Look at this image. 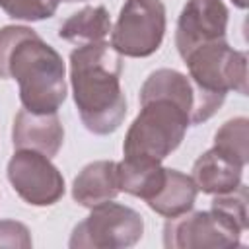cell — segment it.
I'll return each mask as SVG.
<instances>
[{
  "label": "cell",
  "mask_w": 249,
  "mask_h": 249,
  "mask_svg": "<svg viewBox=\"0 0 249 249\" xmlns=\"http://www.w3.org/2000/svg\"><path fill=\"white\" fill-rule=\"evenodd\" d=\"M123 56L111 43L80 45L70 53V84L84 126L93 134L115 132L126 117L121 88Z\"/></svg>",
  "instance_id": "obj_1"
},
{
  "label": "cell",
  "mask_w": 249,
  "mask_h": 249,
  "mask_svg": "<svg viewBox=\"0 0 249 249\" xmlns=\"http://www.w3.org/2000/svg\"><path fill=\"white\" fill-rule=\"evenodd\" d=\"M165 35V6L161 0H124L111 45L121 56L144 58L154 54Z\"/></svg>",
  "instance_id": "obj_6"
},
{
  "label": "cell",
  "mask_w": 249,
  "mask_h": 249,
  "mask_svg": "<svg viewBox=\"0 0 249 249\" xmlns=\"http://www.w3.org/2000/svg\"><path fill=\"white\" fill-rule=\"evenodd\" d=\"M239 231L216 210H195L167 218L163 245L167 249H226L239 245Z\"/></svg>",
  "instance_id": "obj_7"
},
{
  "label": "cell",
  "mask_w": 249,
  "mask_h": 249,
  "mask_svg": "<svg viewBox=\"0 0 249 249\" xmlns=\"http://www.w3.org/2000/svg\"><path fill=\"white\" fill-rule=\"evenodd\" d=\"M8 78L19 88V101L31 113H56L66 99L62 56L35 31L16 43L8 56Z\"/></svg>",
  "instance_id": "obj_2"
},
{
  "label": "cell",
  "mask_w": 249,
  "mask_h": 249,
  "mask_svg": "<svg viewBox=\"0 0 249 249\" xmlns=\"http://www.w3.org/2000/svg\"><path fill=\"white\" fill-rule=\"evenodd\" d=\"M29 33H33V29L25 25H6L0 29V80H8L6 64H8V56L12 49L16 47L18 41L27 37Z\"/></svg>",
  "instance_id": "obj_21"
},
{
  "label": "cell",
  "mask_w": 249,
  "mask_h": 249,
  "mask_svg": "<svg viewBox=\"0 0 249 249\" xmlns=\"http://www.w3.org/2000/svg\"><path fill=\"white\" fill-rule=\"evenodd\" d=\"M237 8H247V0H231Z\"/></svg>",
  "instance_id": "obj_22"
},
{
  "label": "cell",
  "mask_w": 249,
  "mask_h": 249,
  "mask_svg": "<svg viewBox=\"0 0 249 249\" xmlns=\"http://www.w3.org/2000/svg\"><path fill=\"white\" fill-rule=\"evenodd\" d=\"M111 18L105 6H86L62 21L58 37L72 45H89L105 41L111 33Z\"/></svg>",
  "instance_id": "obj_16"
},
{
  "label": "cell",
  "mask_w": 249,
  "mask_h": 249,
  "mask_svg": "<svg viewBox=\"0 0 249 249\" xmlns=\"http://www.w3.org/2000/svg\"><path fill=\"white\" fill-rule=\"evenodd\" d=\"M12 142L16 150H35L53 158L64 142V126L56 113H31L21 109L14 119Z\"/></svg>",
  "instance_id": "obj_11"
},
{
  "label": "cell",
  "mask_w": 249,
  "mask_h": 249,
  "mask_svg": "<svg viewBox=\"0 0 249 249\" xmlns=\"http://www.w3.org/2000/svg\"><path fill=\"white\" fill-rule=\"evenodd\" d=\"M117 161L97 160L88 163L72 183V196L78 204L93 208L107 200H113L121 191L115 173Z\"/></svg>",
  "instance_id": "obj_12"
},
{
  "label": "cell",
  "mask_w": 249,
  "mask_h": 249,
  "mask_svg": "<svg viewBox=\"0 0 249 249\" xmlns=\"http://www.w3.org/2000/svg\"><path fill=\"white\" fill-rule=\"evenodd\" d=\"M243 167L216 148L206 150L193 165V181L198 191L206 195H222L233 191L241 183Z\"/></svg>",
  "instance_id": "obj_13"
},
{
  "label": "cell",
  "mask_w": 249,
  "mask_h": 249,
  "mask_svg": "<svg viewBox=\"0 0 249 249\" xmlns=\"http://www.w3.org/2000/svg\"><path fill=\"white\" fill-rule=\"evenodd\" d=\"M8 179L14 191L31 206H51L64 195V177L41 152L18 150L8 161Z\"/></svg>",
  "instance_id": "obj_8"
},
{
  "label": "cell",
  "mask_w": 249,
  "mask_h": 249,
  "mask_svg": "<svg viewBox=\"0 0 249 249\" xmlns=\"http://www.w3.org/2000/svg\"><path fill=\"white\" fill-rule=\"evenodd\" d=\"M228 16L222 0H187L175 29V47L181 58L200 45L226 39Z\"/></svg>",
  "instance_id": "obj_10"
},
{
  "label": "cell",
  "mask_w": 249,
  "mask_h": 249,
  "mask_svg": "<svg viewBox=\"0 0 249 249\" xmlns=\"http://www.w3.org/2000/svg\"><path fill=\"white\" fill-rule=\"evenodd\" d=\"M33 245L27 226L16 220H0V247L29 249Z\"/></svg>",
  "instance_id": "obj_20"
},
{
  "label": "cell",
  "mask_w": 249,
  "mask_h": 249,
  "mask_svg": "<svg viewBox=\"0 0 249 249\" xmlns=\"http://www.w3.org/2000/svg\"><path fill=\"white\" fill-rule=\"evenodd\" d=\"M210 208L230 220L239 231L247 230V187L243 183H239L233 191L214 195Z\"/></svg>",
  "instance_id": "obj_18"
},
{
  "label": "cell",
  "mask_w": 249,
  "mask_h": 249,
  "mask_svg": "<svg viewBox=\"0 0 249 249\" xmlns=\"http://www.w3.org/2000/svg\"><path fill=\"white\" fill-rule=\"evenodd\" d=\"M189 78L204 91L247 93V54L235 51L226 39L200 45L183 56Z\"/></svg>",
  "instance_id": "obj_5"
},
{
  "label": "cell",
  "mask_w": 249,
  "mask_h": 249,
  "mask_svg": "<svg viewBox=\"0 0 249 249\" xmlns=\"http://www.w3.org/2000/svg\"><path fill=\"white\" fill-rule=\"evenodd\" d=\"M249 138V121L245 117H235L226 121L214 134V148L230 158L231 161L239 163L241 167L247 165V140Z\"/></svg>",
  "instance_id": "obj_17"
},
{
  "label": "cell",
  "mask_w": 249,
  "mask_h": 249,
  "mask_svg": "<svg viewBox=\"0 0 249 249\" xmlns=\"http://www.w3.org/2000/svg\"><path fill=\"white\" fill-rule=\"evenodd\" d=\"M62 2H82V0H62Z\"/></svg>",
  "instance_id": "obj_23"
},
{
  "label": "cell",
  "mask_w": 249,
  "mask_h": 249,
  "mask_svg": "<svg viewBox=\"0 0 249 249\" xmlns=\"http://www.w3.org/2000/svg\"><path fill=\"white\" fill-rule=\"evenodd\" d=\"M196 195H198V189L193 177L177 169H165V181L161 189L146 202L154 212L165 218H173L189 212L195 206Z\"/></svg>",
  "instance_id": "obj_15"
},
{
  "label": "cell",
  "mask_w": 249,
  "mask_h": 249,
  "mask_svg": "<svg viewBox=\"0 0 249 249\" xmlns=\"http://www.w3.org/2000/svg\"><path fill=\"white\" fill-rule=\"evenodd\" d=\"M115 173L119 191L144 200H150L165 181V167H161V161L144 158H124L117 161Z\"/></svg>",
  "instance_id": "obj_14"
},
{
  "label": "cell",
  "mask_w": 249,
  "mask_h": 249,
  "mask_svg": "<svg viewBox=\"0 0 249 249\" xmlns=\"http://www.w3.org/2000/svg\"><path fill=\"white\" fill-rule=\"evenodd\" d=\"M60 0H0V8L12 18L21 21H41L53 18Z\"/></svg>",
  "instance_id": "obj_19"
},
{
  "label": "cell",
  "mask_w": 249,
  "mask_h": 249,
  "mask_svg": "<svg viewBox=\"0 0 249 249\" xmlns=\"http://www.w3.org/2000/svg\"><path fill=\"white\" fill-rule=\"evenodd\" d=\"M144 233L142 216L130 206L103 202L91 208L70 237L72 249H126L140 241Z\"/></svg>",
  "instance_id": "obj_4"
},
{
  "label": "cell",
  "mask_w": 249,
  "mask_h": 249,
  "mask_svg": "<svg viewBox=\"0 0 249 249\" xmlns=\"http://www.w3.org/2000/svg\"><path fill=\"white\" fill-rule=\"evenodd\" d=\"M142 109L126 130L123 152L124 158H144L161 161L185 138L189 117L173 101L156 97L140 103Z\"/></svg>",
  "instance_id": "obj_3"
},
{
  "label": "cell",
  "mask_w": 249,
  "mask_h": 249,
  "mask_svg": "<svg viewBox=\"0 0 249 249\" xmlns=\"http://www.w3.org/2000/svg\"><path fill=\"white\" fill-rule=\"evenodd\" d=\"M156 97H165L177 103L189 117L191 124L208 121L224 103L226 95L200 89L193 80L177 70L160 68L152 72L140 88V103Z\"/></svg>",
  "instance_id": "obj_9"
}]
</instances>
